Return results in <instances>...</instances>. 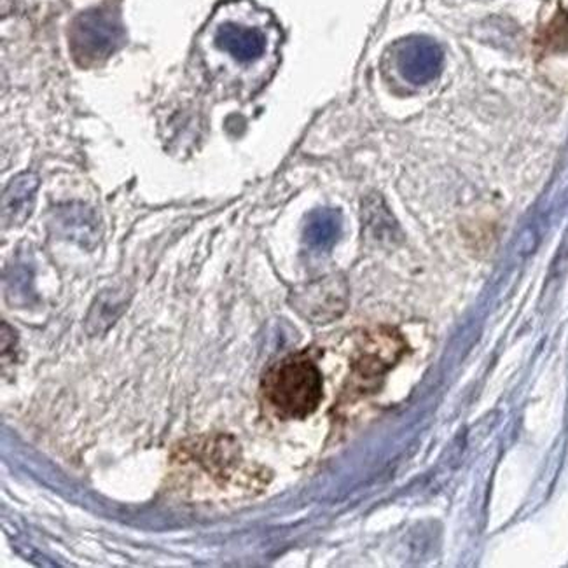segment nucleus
I'll use <instances>...</instances> for the list:
<instances>
[{"instance_id": "0eeeda50", "label": "nucleus", "mask_w": 568, "mask_h": 568, "mask_svg": "<svg viewBox=\"0 0 568 568\" xmlns=\"http://www.w3.org/2000/svg\"><path fill=\"white\" fill-rule=\"evenodd\" d=\"M400 71L412 81H425L428 74H433L434 60L433 48L424 42H409L399 53Z\"/></svg>"}, {"instance_id": "f03ea898", "label": "nucleus", "mask_w": 568, "mask_h": 568, "mask_svg": "<svg viewBox=\"0 0 568 568\" xmlns=\"http://www.w3.org/2000/svg\"><path fill=\"white\" fill-rule=\"evenodd\" d=\"M123 36L120 13L115 9L84 11L71 27V51L75 62L83 65L102 62L120 48Z\"/></svg>"}, {"instance_id": "423d86ee", "label": "nucleus", "mask_w": 568, "mask_h": 568, "mask_svg": "<svg viewBox=\"0 0 568 568\" xmlns=\"http://www.w3.org/2000/svg\"><path fill=\"white\" fill-rule=\"evenodd\" d=\"M39 179L33 173H21L6 187L2 196V219L6 226L26 223L36 202Z\"/></svg>"}, {"instance_id": "f257e3e1", "label": "nucleus", "mask_w": 568, "mask_h": 568, "mask_svg": "<svg viewBox=\"0 0 568 568\" xmlns=\"http://www.w3.org/2000/svg\"><path fill=\"white\" fill-rule=\"evenodd\" d=\"M263 390L278 415L301 420L321 404V371L306 355H293L270 371Z\"/></svg>"}, {"instance_id": "20e7f679", "label": "nucleus", "mask_w": 568, "mask_h": 568, "mask_svg": "<svg viewBox=\"0 0 568 568\" xmlns=\"http://www.w3.org/2000/svg\"><path fill=\"white\" fill-rule=\"evenodd\" d=\"M403 354V342L390 331H378L367 336L363 351L354 363L355 376L363 382L379 378Z\"/></svg>"}, {"instance_id": "7ed1b4c3", "label": "nucleus", "mask_w": 568, "mask_h": 568, "mask_svg": "<svg viewBox=\"0 0 568 568\" xmlns=\"http://www.w3.org/2000/svg\"><path fill=\"white\" fill-rule=\"evenodd\" d=\"M211 41L215 50L226 54L239 65H251L264 57L268 48V38L260 27L245 23L242 20L221 18L212 23Z\"/></svg>"}, {"instance_id": "39448f33", "label": "nucleus", "mask_w": 568, "mask_h": 568, "mask_svg": "<svg viewBox=\"0 0 568 568\" xmlns=\"http://www.w3.org/2000/svg\"><path fill=\"white\" fill-rule=\"evenodd\" d=\"M345 284L338 278H324L308 287L297 297V306L301 312L312 315L313 318H322L324 315L333 317L342 312L345 305Z\"/></svg>"}]
</instances>
